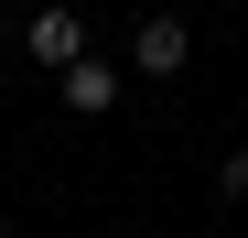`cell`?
Returning a JSON list of instances; mask_svg holds the SVG:
<instances>
[{"instance_id":"cell-1","label":"cell","mask_w":248,"mask_h":238,"mask_svg":"<svg viewBox=\"0 0 248 238\" xmlns=\"http://www.w3.org/2000/svg\"><path fill=\"white\" fill-rule=\"evenodd\" d=\"M22 54H32V65H44V76H65L76 54H87V22H76V11H65V0H44V11H32V22H22Z\"/></svg>"},{"instance_id":"cell-2","label":"cell","mask_w":248,"mask_h":238,"mask_svg":"<svg viewBox=\"0 0 248 238\" xmlns=\"http://www.w3.org/2000/svg\"><path fill=\"white\" fill-rule=\"evenodd\" d=\"M184 54H194V22H184V11H140V22H130V65H140V76H173Z\"/></svg>"},{"instance_id":"cell-3","label":"cell","mask_w":248,"mask_h":238,"mask_svg":"<svg viewBox=\"0 0 248 238\" xmlns=\"http://www.w3.org/2000/svg\"><path fill=\"white\" fill-rule=\"evenodd\" d=\"M54 87H65V108H87V119H97V108H119V87H130V76H119L108 54H76Z\"/></svg>"},{"instance_id":"cell-4","label":"cell","mask_w":248,"mask_h":238,"mask_svg":"<svg viewBox=\"0 0 248 238\" xmlns=\"http://www.w3.org/2000/svg\"><path fill=\"white\" fill-rule=\"evenodd\" d=\"M216 195H227V206H248V152H227V163H216Z\"/></svg>"}]
</instances>
